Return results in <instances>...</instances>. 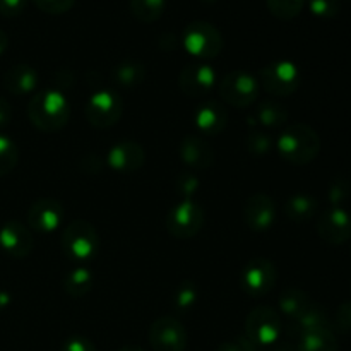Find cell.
<instances>
[{
    "instance_id": "1",
    "label": "cell",
    "mask_w": 351,
    "mask_h": 351,
    "mask_svg": "<svg viewBox=\"0 0 351 351\" xmlns=\"http://www.w3.org/2000/svg\"><path fill=\"white\" fill-rule=\"evenodd\" d=\"M276 149L291 165H308L321 153V137L307 123H291L276 141Z\"/></svg>"
},
{
    "instance_id": "2",
    "label": "cell",
    "mask_w": 351,
    "mask_h": 351,
    "mask_svg": "<svg viewBox=\"0 0 351 351\" xmlns=\"http://www.w3.org/2000/svg\"><path fill=\"white\" fill-rule=\"evenodd\" d=\"M31 123L41 132H58L64 129L71 117L69 101L58 91H41L31 98L27 105Z\"/></svg>"
},
{
    "instance_id": "3",
    "label": "cell",
    "mask_w": 351,
    "mask_h": 351,
    "mask_svg": "<svg viewBox=\"0 0 351 351\" xmlns=\"http://www.w3.org/2000/svg\"><path fill=\"white\" fill-rule=\"evenodd\" d=\"M62 249L74 263H88L98 256L99 237L95 226L86 219H74L62 233Z\"/></svg>"
},
{
    "instance_id": "4",
    "label": "cell",
    "mask_w": 351,
    "mask_h": 351,
    "mask_svg": "<svg viewBox=\"0 0 351 351\" xmlns=\"http://www.w3.org/2000/svg\"><path fill=\"white\" fill-rule=\"evenodd\" d=\"M182 41L189 53L204 60L218 57L225 45L218 27L208 21H192L187 24Z\"/></svg>"
},
{
    "instance_id": "5",
    "label": "cell",
    "mask_w": 351,
    "mask_h": 351,
    "mask_svg": "<svg viewBox=\"0 0 351 351\" xmlns=\"http://www.w3.org/2000/svg\"><path fill=\"white\" fill-rule=\"evenodd\" d=\"M204 225V209L192 199H184L168 211L165 226L175 239H192Z\"/></svg>"
},
{
    "instance_id": "6",
    "label": "cell",
    "mask_w": 351,
    "mask_h": 351,
    "mask_svg": "<svg viewBox=\"0 0 351 351\" xmlns=\"http://www.w3.org/2000/svg\"><path fill=\"white\" fill-rule=\"evenodd\" d=\"M259 95V81L250 72L233 71L225 75L219 82V96L226 105L235 108H245L257 99Z\"/></svg>"
},
{
    "instance_id": "7",
    "label": "cell",
    "mask_w": 351,
    "mask_h": 351,
    "mask_svg": "<svg viewBox=\"0 0 351 351\" xmlns=\"http://www.w3.org/2000/svg\"><path fill=\"white\" fill-rule=\"evenodd\" d=\"M259 82L274 96H290L300 86V71L290 60L267 64L259 71Z\"/></svg>"
},
{
    "instance_id": "8",
    "label": "cell",
    "mask_w": 351,
    "mask_h": 351,
    "mask_svg": "<svg viewBox=\"0 0 351 351\" xmlns=\"http://www.w3.org/2000/svg\"><path fill=\"white\" fill-rule=\"evenodd\" d=\"M123 112V103L117 93L103 89L96 91L86 105V119L96 129H110L120 120Z\"/></svg>"
},
{
    "instance_id": "9",
    "label": "cell",
    "mask_w": 351,
    "mask_h": 351,
    "mask_svg": "<svg viewBox=\"0 0 351 351\" xmlns=\"http://www.w3.org/2000/svg\"><path fill=\"white\" fill-rule=\"evenodd\" d=\"M247 339L254 346H269L281 335V319L273 308L257 307L249 314L245 322Z\"/></svg>"
},
{
    "instance_id": "10",
    "label": "cell",
    "mask_w": 351,
    "mask_h": 351,
    "mask_svg": "<svg viewBox=\"0 0 351 351\" xmlns=\"http://www.w3.org/2000/svg\"><path fill=\"white\" fill-rule=\"evenodd\" d=\"M187 331L178 319L163 315L151 324L149 343L154 351H185Z\"/></svg>"
},
{
    "instance_id": "11",
    "label": "cell",
    "mask_w": 351,
    "mask_h": 351,
    "mask_svg": "<svg viewBox=\"0 0 351 351\" xmlns=\"http://www.w3.org/2000/svg\"><path fill=\"white\" fill-rule=\"evenodd\" d=\"M240 281H242L243 291L250 297H264L276 287V266L264 257H257L243 267Z\"/></svg>"
},
{
    "instance_id": "12",
    "label": "cell",
    "mask_w": 351,
    "mask_h": 351,
    "mask_svg": "<svg viewBox=\"0 0 351 351\" xmlns=\"http://www.w3.org/2000/svg\"><path fill=\"white\" fill-rule=\"evenodd\" d=\"M317 233L329 245H341L351 239V215L341 206L329 208L319 218Z\"/></svg>"
},
{
    "instance_id": "13",
    "label": "cell",
    "mask_w": 351,
    "mask_h": 351,
    "mask_svg": "<svg viewBox=\"0 0 351 351\" xmlns=\"http://www.w3.org/2000/svg\"><path fill=\"white\" fill-rule=\"evenodd\" d=\"M65 209L57 199H38L27 211V223L31 230L40 233H51L60 228Z\"/></svg>"
},
{
    "instance_id": "14",
    "label": "cell",
    "mask_w": 351,
    "mask_h": 351,
    "mask_svg": "<svg viewBox=\"0 0 351 351\" xmlns=\"http://www.w3.org/2000/svg\"><path fill=\"white\" fill-rule=\"evenodd\" d=\"M216 86V72L209 64H191L182 69L178 75V88L191 98L208 95Z\"/></svg>"
},
{
    "instance_id": "15",
    "label": "cell",
    "mask_w": 351,
    "mask_h": 351,
    "mask_svg": "<svg viewBox=\"0 0 351 351\" xmlns=\"http://www.w3.org/2000/svg\"><path fill=\"white\" fill-rule=\"evenodd\" d=\"M276 219V206L266 194L250 195L243 206V221L252 232L264 233L274 225Z\"/></svg>"
},
{
    "instance_id": "16",
    "label": "cell",
    "mask_w": 351,
    "mask_h": 351,
    "mask_svg": "<svg viewBox=\"0 0 351 351\" xmlns=\"http://www.w3.org/2000/svg\"><path fill=\"white\" fill-rule=\"evenodd\" d=\"M33 233L24 223L12 219L0 228V247L10 257L16 259L26 257L33 250Z\"/></svg>"
},
{
    "instance_id": "17",
    "label": "cell",
    "mask_w": 351,
    "mask_h": 351,
    "mask_svg": "<svg viewBox=\"0 0 351 351\" xmlns=\"http://www.w3.org/2000/svg\"><path fill=\"white\" fill-rule=\"evenodd\" d=\"M144 160H146V153H144L143 146L134 141H123V143L115 144L106 153L108 167L115 171H123V173L139 170L144 165Z\"/></svg>"
},
{
    "instance_id": "18",
    "label": "cell",
    "mask_w": 351,
    "mask_h": 351,
    "mask_svg": "<svg viewBox=\"0 0 351 351\" xmlns=\"http://www.w3.org/2000/svg\"><path fill=\"white\" fill-rule=\"evenodd\" d=\"M226 122H228V110L216 99L204 101L195 110L194 123L199 132L204 136H218L226 127Z\"/></svg>"
},
{
    "instance_id": "19",
    "label": "cell",
    "mask_w": 351,
    "mask_h": 351,
    "mask_svg": "<svg viewBox=\"0 0 351 351\" xmlns=\"http://www.w3.org/2000/svg\"><path fill=\"white\" fill-rule=\"evenodd\" d=\"M182 161L189 165L191 168H197V170H206L215 161V151H213L211 144L201 136H187L180 143L178 147Z\"/></svg>"
},
{
    "instance_id": "20",
    "label": "cell",
    "mask_w": 351,
    "mask_h": 351,
    "mask_svg": "<svg viewBox=\"0 0 351 351\" xmlns=\"http://www.w3.org/2000/svg\"><path fill=\"white\" fill-rule=\"evenodd\" d=\"M38 86V72L31 65L17 64L3 75V88L16 96L29 95Z\"/></svg>"
},
{
    "instance_id": "21",
    "label": "cell",
    "mask_w": 351,
    "mask_h": 351,
    "mask_svg": "<svg viewBox=\"0 0 351 351\" xmlns=\"http://www.w3.org/2000/svg\"><path fill=\"white\" fill-rule=\"evenodd\" d=\"M312 305H314V302L300 288H288L280 297L281 312L293 321H298Z\"/></svg>"
},
{
    "instance_id": "22",
    "label": "cell",
    "mask_w": 351,
    "mask_h": 351,
    "mask_svg": "<svg viewBox=\"0 0 351 351\" xmlns=\"http://www.w3.org/2000/svg\"><path fill=\"white\" fill-rule=\"evenodd\" d=\"M317 211V201L312 195L307 194H295L285 204V213L288 219L295 223H305L314 218Z\"/></svg>"
},
{
    "instance_id": "23",
    "label": "cell",
    "mask_w": 351,
    "mask_h": 351,
    "mask_svg": "<svg viewBox=\"0 0 351 351\" xmlns=\"http://www.w3.org/2000/svg\"><path fill=\"white\" fill-rule=\"evenodd\" d=\"M297 351H338V341L331 329H317L300 335Z\"/></svg>"
},
{
    "instance_id": "24",
    "label": "cell",
    "mask_w": 351,
    "mask_h": 351,
    "mask_svg": "<svg viewBox=\"0 0 351 351\" xmlns=\"http://www.w3.org/2000/svg\"><path fill=\"white\" fill-rule=\"evenodd\" d=\"M93 288V274L86 267H75L64 278V290L69 297L82 298Z\"/></svg>"
},
{
    "instance_id": "25",
    "label": "cell",
    "mask_w": 351,
    "mask_h": 351,
    "mask_svg": "<svg viewBox=\"0 0 351 351\" xmlns=\"http://www.w3.org/2000/svg\"><path fill=\"white\" fill-rule=\"evenodd\" d=\"M146 67L141 62L125 60L113 69V79L123 88H134L139 86L146 79Z\"/></svg>"
},
{
    "instance_id": "26",
    "label": "cell",
    "mask_w": 351,
    "mask_h": 351,
    "mask_svg": "<svg viewBox=\"0 0 351 351\" xmlns=\"http://www.w3.org/2000/svg\"><path fill=\"white\" fill-rule=\"evenodd\" d=\"M256 120L264 127L276 129V127L285 125L288 122V112L283 105L274 101H264L254 112Z\"/></svg>"
},
{
    "instance_id": "27",
    "label": "cell",
    "mask_w": 351,
    "mask_h": 351,
    "mask_svg": "<svg viewBox=\"0 0 351 351\" xmlns=\"http://www.w3.org/2000/svg\"><path fill=\"white\" fill-rule=\"evenodd\" d=\"M167 0H130V10L143 23H154L165 12Z\"/></svg>"
},
{
    "instance_id": "28",
    "label": "cell",
    "mask_w": 351,
    "mask_h": 351,
    "mask_svg": "<svg viewBox=\"0 0 351 351\" xmlns=\"http://www.w3.org/2000/svg\"><path fill=\"white\" fill-rule=\"evenodd\" d=\"M295 322H297L298 326V335L317 331V329H331V322H329L328 314H326V311H322L321 307H317V305H312V307Z\"/></svg>"
},
{
    "instance_id": "29",
    "label": "cell",
    "mask_w": 351,
    "mask_h": 351,
    "mask_svg": "<svg viewBox=\"0 0 351 351\" xmlns=\"http://www.w3.org/2000/svg\"><path fill=\"white\" fill-rule=\"evenodd\" d=\"M305 2L307 0H266V5L274 17L290 21L302 12Z\"/></svg>"
},
{
    "instance_id": "30",
    "label": "cell",
    "mask_w": 351,
    "mask_h": 351,
    "mask_svg": "<svg viewBox=\"0 0 351 351\" xmlns=\"http://www.w3.org/2000/svg\"><path fill=\"white\" fill-rule=\"evenodd\" d=\"M19 161V149L9 137L0 134V177L9 175Z\"/></svg>"
},
{
    "instance_id": "31",
    "label": "cell",
    "mask_w": 351,
    "mask_h": 351,
    "mask_svg": "<svg viewBox=\"0 0 351 351\" xmlns=\"http://www.w3.org/2000/svg\"><path fill=\"white\" fill-rule=\"evenodd\" d=\"M245 147L249 153L263 156V154H267L273 149V137L266 132H252L247 136Z\"/></svg>"
},
{
    "instance_id": "32",
    "label": "cell",
    "mask_w": 351,
    "mask_h": 351,
    "mask_svg": "<svg viewBox=\"0 0 351 351\" xmlns=\"http://www.w3.org/2000/svg\"><path fill=\"white\" fill-rule=\"evenodd\" d=\"M308 9L321 19H331L339 12V0H307Z\"/></svg>"
},
{
    "instance_id": "33",
    "label": "cell",
    "mask_w": 351,
    "mask_h": 351,
    "mask_svg": "<svg viewBox=\"0 0 351 351\" xmlns=\"http://www.w3.org/2000/svg\"><path fill=\"white\" fill-rule=\"evenodd\" d=\"M351 194V184L346 178H336L335 182L329 187V202H331V208L335 206H341Z\"/></svg>"
},
{
    "instance_id": "34",
    "label": "cell",
    "mask_w": 351,
    "mask_h": 351,
    "mask_svg": "<svg viewBox=\"0 0 351 351\" xmlns=\"http://www.w3.org/2000/svg\"><path fill=\"white\" fill-rule=\"evenodd\" d=\"M197 302V288L192 283L182 285L175 293V307L178 311H187Z\"/></svg>"
},
{
    "instance_id": "35",
    "label": "cell",
    "mask_w": 351,
    "mask_h": 351,
    "mask_svg": "<svg viewBox=\"0 0 351 351\" xmlns=\"http://www.w3.org/2000/svg\"><path fill=\"white\" fill-rule=\"evenodd\" d=\"M199 184L201 182L194 173H180L175 182V189H177L178 195H182L184 199H191L197 192Z\"/></svg>"
},
{
    "instance_id": "36",
    "label": "cell",
    "mask_w": 351,
    "mask_h": 351,
    "mask_svg": "<svg viewBox=\"0 0 351 351\" xmlns=\"http://www.w3.org/2000/svg\"><path fill=\"white\" fill-rule=\"evenodd\" d=\"M33 3L43 12L58 16V14L69 12L74 7L75 0H33Z\"/></svg>"
},
{
    "instance_id": "37",
    "label": "cell",
    "mask_w": 351,
    "mask_h": 351,
    "mask_svg": "<svg viewBox=\"0 0 351 351\" xmlns=\"http://www.w3.org/2000/svg\"><path fill=\"white\" fill-rule=\"evenodd\" d=\"M27 0H0V14L3 17H17L24 12Z\"/></svg>"
},
{
    "instance_id": "38",
    "label": "cell",
    "mask_w": 351,
    "mask_h": 351,
    "mask_svg": "<svg viewBox=\"0 0 351 351\" xmlns=\"http://www.w3.org/2000/svg\"><path fill=\"white\" fill-rule=\"evenodd\" d=\"M62 351H96V348L84 336H72L64 343Z\"/></svg>"
},
{
    "instance_id": "39",
    "label": "cell",
    "mask_w": 351,
    "mask_h": 351,
    "mask_svg": "<svg viewBox=\"0 0 351 351\" xmlns=\"http://www.w3.org/2000/svg\"><path fill=\"white\" fill-rule=\"evenodd\" d=\"M336 324L343 332H351V302H345L338 308L336 314Z\"/></svg>"
},
{
    "instance_id": "40",
    "label": "cell",
    "mask_w": 351,
    "mask_h": 351,
    "mask_svg": "<svg viewBox=\"0 0 351 351\" xmlns=\"http://www.w3.org/2000/svg\"><path fill=\"white\" fill-rule=\"evenodd\" d=\"M10 119H12V108L7 103V99L0 96V127L7 125L10 122Z\"/></svg>"
},
{
    "instance_id": "41",
    "label": "cell",
    "mask_w": 351,
    "mask_h": 351,
    "mask_svg": "<svg viewBox=\"0 0 351 351\" xmlns=\"http://www.w3.org/2000/svg\"><path fill=\"white\" fill-rule=\"evenodd\" d=\"M249 341V339H247ZM216 351H250L247 343H239V341H226L223 345H219V348Z\"/></svg>"
},
{
    "instance_id": "42",
    "label": "cell",
    "mask_w": 351,
    "mask_h": 351,
    "mask_svg": "<svg viewBox=\"0 0 351 351\" xmlns=\"http://www.w3.org/2000/svg\"><path fill=\"white\" fill-rule=\"evenodd\" d=\"M7 47H9V36L5 34V31L0 29V55L7 50Z\"/></svg>"
},
{
    "instance_id": "43",
    "label": "cell",
    "mask_w": 351,
    "mask_h": 351,
    "mask_svg": "<svg viewBox=\"0 0 351 351\" xmlns=\"http://www.w3.org/2000/svg\"><path fill=\"white\" fill-rule=\"evenodd\" d=\"M119 351H143L139 348V346H123V348H120Z\"/></svg>"
},
{
    "instance_id": "44",
    "label": "cell",
    "mask_w": 351,
    "mask_h": 351,
    "mask_svg": "<svg viewBox=\"0 0 351 351\" xmlns=\"http://www.w3.org/2000/svg\"><path fill=\"white\" fill-rule=\"evenodd\" d=\"M202 2H216V0H202Z\"/></svg>"
}]
</instances>
